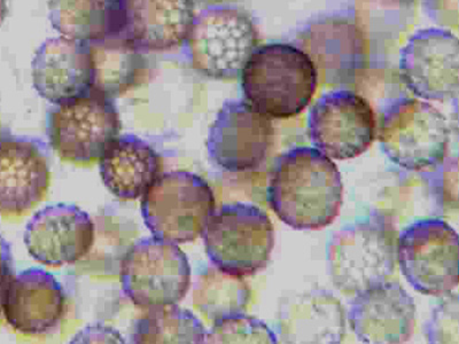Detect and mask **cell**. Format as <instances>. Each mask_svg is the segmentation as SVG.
I'll return each mask as SVG.
<instances>
[{
  "instance_id": "cell-1",
  "label": "cell",
  "mask_w": 459,
  "mask_h": 344,
  "mask_svg": "<svg viewBox=\"0 0 459 344\" xmlns=\"http://www.w3.org/2000/svg\"><path fill=\"white\" fill-rule=\"evenodd\" d=\"M266 192L274 214L299 231L327 227L342 206V174L332 159L313 147H293L281 154Z\"/></svg>"
},
{
  "instance_id": "cell-2",
  "label": "cell",
  "mask_w": 459,
  "mask_h": 344,
  "mask_svg": "<svg viewBox=\"0 0 459 344\" xmlns=\"http://www.w3.org/2000/svg\"><path fill=\"white\" fill-rule=\"evenodd\" d=\"M245 101L270 118H290L309 105L317 89L314 61L297 47L262 45L240 73Z\"/></svg>"
},
{
  "instance_id": "cell-3",
  "label": "cell",
  "mask_w": 459,
  "mask_h": 344,
  "mask_svg": "<svg viewBox=\"0 0 459 344\" xmlns=\"http://www.w3.org/2000/svg\"><path fill=\"white\" fill-rule=\"evenodd\" d=\"M326 256L332 282L342 292L359 294L384 284L395 270L396 228L386 216L372 214L335 232Z\"/></svg>"
},
{
  "instance_id": "cell-4",
  "label": "cell",
  "mask_w": 459,
  "mask_h": 344,
  "mask_svg": "<svg viewBox=\"0 0 459 344\" xmlns=\"http://www.w3.org/2000/svg\"><path fill=\"white\" fill-rule=\"evenodd\" d=\"M183 44L195 72L209 79L235 80L256 48L257 31L240 8L211 5L195 16Z\"/></svg>"
},
{
  "instance_id": "cell-5",
  "label": "cell",
  "mask_w": 459,
  "mask_h": 344,
  "mask_svg": "<svg viewBox=\"0 0 459 344\" xmlns=\"http://www.w3.org/2000/svg\"><path fill=\"white\" fill-rule=\"evenodd\" d=\"M201 236L212 265L240 278L264 269L274 247L272 220L252 203H228L215 209Z\"/></svg>"
},
{
  "instance_id": "cell-6",
  "label": "cell",
  "mask_w": 459,
  "mask_h": 344,
  "mask_svg": "<svg viewBox=\"0 0 459 344\" xmlns=\"http://www.w3.org/2000/svg\"><path fill=\"white\" fill-rule=\"evenodd\" d=\"M215 209L212 187L190 171L160 174L142 200L146 227L158 239L176 245L201 236Z\"/></svg>"
},
{
  "instance_id": "cell-7",
  "label": "cell",
  "mask_w": 459,
  "mask_h": 344,
  "mask_svg": "<svg viewBox=\"0 0 459 344\" xmlns=\"http://www.w3.org/2000/svg\"><path fill=\"white\" fill-rule=\"evenodd\" d=\"M449 126L444 114L429 102L402 98L389 105L379 131L381 147L403 169L437 167L446 158Z\"/></svg>"
},
{
  "instance_id": "cell-8",
  "label": "cell",
  "mask_w": 459,
  "mask_h": 344,
  "mask_svg": "<svg viewBox=\"0 0 459 344\" xmlns=\"http://www.w3.org/2000/svg\"><path fill=\"white\" fill-rule=\"evenodd\" d=\"M120 114L114 99L93 90L48 109L47 133L61 158L77 162L100 159L120 134Z\"/></svg>"
},
{
  "instance_id": "cell-9",
  "label": "cell",
  "mask_w": 459,
  "mask_h": 344,
  "mask_svg": "<svg viewBox=\"0 0 459 344\" xmlns=\"http://www.w3.org/2000/svg\"><path fill=\"white\" fill-rule=\"evenodd\" d=\"M123 293L143 308L178 305L191 285V266L178 245L145 237L123 257Z\"/></svg>"
},
{
  "instance_id": "cell-10",
  "label": "cell",
  "mask_w": 459,
  "mask_h": 344,
  "mask_svg": "<svg viewBox=\"0 0 459 344\" xmlns=\"http://www.w3.org/2000/svg\"><path fill=\"white\" fill-rule=\"evenodd\" d=\"M458 235L441 219H421L397 237V260L410 285L421 294L444 297L458 285Z\"/></svg>"
},
{
  "instance_id": "cell-11",
  "label": "cell",
  "mask_w": 459,
  "mask_h": 344,
  "mask_svg": "<svg viewBox=\"0 0 459 344\" xmlns=\"http://www.w3.org/2000/svg\"><path fill=\"white\" fill-rule=\"evenodd\" d=\"M376 125L370 104L348 90L323 94L308 116L311 143L334 159H354L363 154L375 141Z\"/></svg>"
},
{
  "instance_id": "cell-12",
  "label": "cell",
  "mask_w": 459,
  "mask_h": 344,
  "mask_svg": "<svg viewBox=\"0 0 459 344\" xmlns=\"http://www.w3.org/2000/svg\"><path fill=\"white\" fill-rule=\"evenodd\" d=\"M272 118L247 101L227 100L209 128L207 150L217 166L230 172L254 170L273 145Z\"/></svg>"
},
{
  "instance_id": "cell-13",
  "label": "cell",
  "mask_w": 459,
  "mask_h": 344,
  "mask_svg": "<svg viewBox=\"0 0 459 344\" xmlns=\"http://www.w3.org/2000/svg\"><path fill=\"white\" fill-rule=\"evenodd\" d=\"M400 75L417 98L445 101L459 91V43L449 30L423 29L402 48Z\"/></svg>"
},
{
  "instance_id": "cell-14",
  "label": "cell",
  "mask_w": 459,
  "mask_h": 344,
  "mask_svg": "<svg viewBox=\"0 0 459 344\" xmlns=\"http://www.w3.org/2000/svg\"><path fill=\"white\" fill-rule=\"evenodd\" d=\"M93 241L91 217L74 203L45 207L32 217L24 231L28 253L45 265L76 263L88 255Z\"/></svg>"
},
{
  "instance_id": "cell-15",
  "label": "cell",
  "mask_w": 459,
  "mask_h": 344,
  "mask_svg": "<svg viewBox=\"0 0 459 344\" xmlns=\"http://www.w3.org/2000/svg\"><path fill=\"white\" fill-rule=\"evenodd\" d=\"M359 342H408L415 330V300L397 282H384L356 294L347 314Z\"/></svg>"
},
{
  "instance_id": "cell-16",
  "label": "cell",
  "mask_w": 459,
  "mask_h": 344,
  "mask_svg": "<svg viewBox=\"0 0 459 344\" xmlns=\"http://www.w3.org/2000/svg\"><path fill=\"white\" fill-rule=\"evenodd\" d=\"M120 36L143 55L170 51L186 42L195 0H122Z\"/></svg>"
},
{
  "instance_id": "cell-17",
  "label": "cell",
  "mask_w": 459,
  "mask_h": 344,
  "mask_svg": "<svg viewBox=\"0 0 459 344\" xmlns=\"http://www.w3.org/2000/svg\"><path fill=\"white\" fill-rule=\"evenodd\" d=\"M50 169L37 139L0 133V212L22 214L44 198Z\"/></svg>"
},
{
  "instance_id": "cell-18",
  "label": "cell",
  "mask_w": 459,
  "mask_h": 344,
  "mask_svg": "<svg viewBox=\"0 0 459 344\" xmlns=\"http://www.w3.org/2000/svg\"><path fill=\"white\" fill-rule=\"evenodd\" d=\"M65 293L50 272L30 268L13 278L4 297L3 314L14 330L27 335L47 334L64 317Z\"/></svg>"
},
{
  "instance_id": "cell-19",
  "label": "cell",
  "mask_w": 459,
  "mask_h": 344,
  "mask_svg": "<svg viewBox=\"0 0 459 344\" xmlns=\"http://www.w3.org/2000/svg\"><path fill=\"white\" fill-rule=\"evenodd\" d=\"M31 75L36 91L52 104L84 96L91 90L88 40H45L32 59Z\"/></svg>"
},
{
  "instance_id": "cell-20",
  "label": "cell",
  "mask_w": 459,
  "mask_h": 344,
  "mask_svg": "<svg viewBox=\"0 0 459 344\" xmlns=\"http://www.w3.org/2000/svg\"><path fill=\"white\" fill-rule=\"evenodd\" d=\"M346 311L329 290L282 297L278 306L277 331L282 343L342 342L346 334Z\"/></svg>"
},
{
  "instance_id": "cell-21",
  "label": "cell",
  "mask_w": 459,
  "mask_h": 344,
  "mask_svg": "<svg viewBox=\"0 0 459 344\" xmlns=\"http://www.w3.org/2000/svg\"><path fill=\"white\" fill-rule=\"evenodd\" d=\"M161 158L149 142L134 134L117 136L100 158L105 186L117 198L134 200L161 174Z\"/></svg>"
},
{
  "instance_id": "cell-22",
  "label": "cell",
  "mask_w": 459,
  "mask_h": 344,
  "mask_svg": "<svg viewBox=\"0 0 459 344\" xmlns=\"http://www.w3.org/2000/svg\"><path fill=\"white\" fill-rule=\"evenodd\" d=\"M88 42L93 91L115 99L142 83L147 73L145 55L120 35Z\"/></svg>"
},
{
  "instance_id": "cell-23",
  "label": "cell",
  "mask_w": 459,
  "mask_h": 344,
  "mask_svg": "<svg viewBox=\"0 0 459 344\" xmlns=\"http://www.w3.org/2000/svg\"><path fill=\"white\" fill-rule=\"evenodd\" d=\"M48 19L65 39L98 40L120 35L122 0H48Z\"/></svg>"
},
{
  "instance_id": "cell-24",
  "label": "cell",
  "mask_w": 459,
  "mask_h": 344,
  "mask_svg": "<svg viewBox=\"0 0 459 344\" xmlns=\"http://www.w3.org/2000/svg\"><path fill=\"white\" fill-rule=\"evenodd\" d=\"M207 331L191 311L178 305L152 306L134 323L131 343L201 344Z\"/></svg>"
},
{
  "instance_id": "cell-25",
  "label": "cell",
  "mask_w": 459,
  "mask_h": 344,
  "mask_svg": "<svg viewBox=\"0 0 459 344\" xmlns=\"http://www.w3.org/2000/svg\"><path fill=\"white\" fill-rule=\"evenodd\" d=\"M251 300V289L244 278L232 276L211 266L198 277L195 287L196 308L208 319L245 314Z\"/></svg>"
},
{
  "instance_id": "cell-26",
  "label": "cell",
  "mask_w": 459,
  "mask_h": 344,
  "mask_svg": "<svg viewBox=\"0 0 459 344\" xmlns=\"http://www.w3.org/2000/svg\"><path fill=\"white\" fill-rule=\"evenodd\" d=\"M277 335L264 322L245 314L217 319L207 331L208 344H276Z\"/></svg>"
},
{
  "instance_id": "cell-27",
  "label": "cell",
  "mask_w": 459,
  "mask_h": 344,
  "mask_svg": "<svg viewBox=\"0 0 459 344\" xmlns=\"http://www.w3.org/2000/svg\"><path fill=\"white\" fill-rule=\"evenodd\" d=\"M458 311L457 295H453L437 306L425 325L426 339L429 343L459 342Z\"/></svg>"
},
{
  "instance_id": "cell-28",
  "label": "cell",
  "mask_w": 459,
  "mask_h": 344,
  "mask_svg": "<svg viewBox=\"0 0 459 344\" xmlns=\"http://www.w3.org/2000/svg\"><path fill=\"white\" fill-rule=\"evenodd\" d=\"M14 263L11 245L0 235V317L3 314V300L8 286L13 280Z\"/></svg>"
},
{
  "instance_id": "cell-29",
  "label": "cell",
  "mask_w": 459,
  "mask_h": 344,
  "mask_svg": "<svg viewBox=\"0 0 459 344\" xmlns=\"http://www.w3.org/2000/svg\"><path fill=\"white\" fill-rule=\"evenodd\" d=\"M125 343V340L118 334V331L106 329V327H89L73 340L72 343Z\"/></svg>"
},
{
  "instance_id": "cell-30",
  "label": "cell",
  "mask_w": 459,
  "mask_h": 344,
  "mask_svg": "<svg viewBox=\"0 0 459 344\" xmlns=\"http://www.w3.org/2000/svg\"><path fill=\"white\" fill-rule=\"evenodd\" d=\"M325 43L326 47H323L324 50H325V56H323L325 57V59H327V57H332V60L333 61L335 59H339L340 57V63H342V64L344 56H346V53H344V48L347 47V44H344L343 40L342 42V39H334V44L335 47H334L333 45H332V43L330 44L329 42H327V40Z\"/></svg>"
},
{
  "instance_id": "cell-31",
  "label": "cell",
  "mask_w": 459,
  "mask_h": 344,
  "mask_svg": "<svg viewBox=\"0 0 459 344\" xmlns=\"http://www.w3.org/2000/svg\"><path fill=\"white\" fill-rule=\"evenodd\" d=\"M8 2H10V0H0V26H2L4 20L6 19L8 13Z\"/></svg>"
}]
</instances>
